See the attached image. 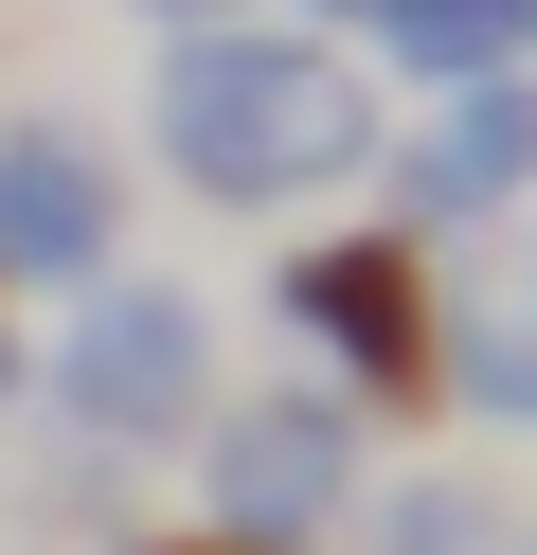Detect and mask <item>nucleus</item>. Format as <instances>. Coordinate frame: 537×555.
<instances>
[{
	"instance_id": "nucleus-8",
	"label": "nucleus",
	"mask_w": 537,
	"mask_h": 555,
	"mask_svg": "<svg viewBox=\"0 0 537 555\" xmlns=\"http://www.w3.org/2000/svg\"><path fill=\"white\" fill-rule=\"evenodd\" d=\"M376 54L412 90H465V73H537V0H376Z\"/></svg>"
},
{
	"instance_id": "nucleus-2",
	"label": "nucleus",
	"mask_w": 537,
	"mask_h": 555,
	"mask_svg": "<svg viewBox=\"0 0 537 555\" xmlns=\"http://www.w3.org/2000/svg\"><path fill=\"white\" fill-rule=\"evenodd\" d=\"M36 395H54L72 430H107V448H179V430L215 412V323H197V287L90 269L72 323H54V359H36Z\"/></svg>"
},
{
	"instance_id": "nucleus-1",
	"label": "nucleus",
	"mask_w": 537,
	"mask_h": 555,
	"mask_svg": "<svg viewBox=\"0 0 537 555\" xmlns=\"http://www.w3.org/2000/svg\"><path fill=\"white\" fill-rule=\"evenodd\" d=\"M162 162L215 216H286V197H322V180L376 162V90L305 18H197L162 54Z\"/></svg>"
},
{
	"instance_id": "nucleus-6",
	"label": "nucleus",
	"mask_w": 537,
	"mask_h": 555,
	"mask_svg": "<svg viewBox=\"0 0 537 555\" xmlns=\"http://www.w3.org/2000/svg\"><path fill=\"white\" fill-rule=\"evenodd\" d=\"M394 197H412V233H484V216H520V197H537V73H465V90H430Z\"/></svg>"
},
{
	"instance_id": "nucleus-9",
	"label": "nucleus",
	"mask_w": 537,
	"mask_h": 555,
	"mask_svg": "<svg viewBox=\"0 0 537 555\" xmlns=\"http://www.w3.org/2000/svg\"><path fill=\"white\" fill-rule=\"evenodd\" d=\"M376 555H501V502H484V483H394Z\"/></svg>"
},
{
	"instance_id": "nucleus-7",
	"label": "nucleus",
	"mask_w": 537,
	"mask_h": 555,
	"mask_svg": "<svg viewBox=\"0 0 537 555\" xmlns=\"http://www.w3.org/2000/svg\"><path fill=\"white\" fill-rule=\"evenodd\" d=\"M430 395H465V412H501V430H537V269L465 287V323L430 340Z\"/></svg>"
},
{
	"instance_id": "nucleus-3",
	"label": "nucleus",
	"mask_w": 537,
	"mask_h": 555,
	"mask_svg": "<svg viewBox=\"0 0 537 555\" xmlns=\"http://www.w3.org/2000/svg\"><path fill=\"white\" fill-rule=\"evenodd\" d=\"M197 502H215V538L233 555H305V538H341L358 519V412L322 395H233V412H197Z\"/></svg>"
},
{
	"instance_id": "nucleus-10",
	"label": "nucleus",
	"mask_w": 537,
	"mask_h": 555,
	"mask_svg": "<svg viewBox=\"0 0 537 555\" xmlns=\"http://www.w3.org/2000/svg\"><path fill=\"white\" fill-rule=\"evenodd\" d=\"M286 18H305V37H341V18H376V0H286Z\"/></svg>"
},
{
	"instance_id": "nucleus-4",
	"label": "nucleus",
	"mask_w": 537,
	"mask_h": 555,
	"mask_svg": "<svg viewBox=\"0 0 537 555\" xmlns=\"http://www.w3.org/2000/svg\"><path fill=\"white\" fill-rule=\"evenodd\" d=\"M107 233H126L107 144H90V126H54V108H18V126H0V287H90Z\"/></svg>"
},
{
	"instance_id": "nucleus-5",
	"label": "nucleus",
	"mask_w": 537,
	"mask_h": 555,
	"mask_svg": "<svg viewBox=\"0 0 537 555\" xmlns=\"http://www.w3.org/2000/svg\"><path fill=\"white\" fill-rule=\"evenodd\" d=\"M286 323L341 359V395H430V305H412V233H341L286 251Z\"/></svg>"
},
{
	"instance_id": "nucleus-11",
	"label": "nucleus",
	"mask_w": 537,
	"mask_h": 555,
	"mask_svg": "<svg viewBox=\"0 0 537 555\" xmlns=\"http://www.w3.org/2000/svg\"><path fill=\"white\" fill-rule=\"evenodd\" d=\"M0 395H18V359H0Z\"/></svg>"
}]
</instances>
